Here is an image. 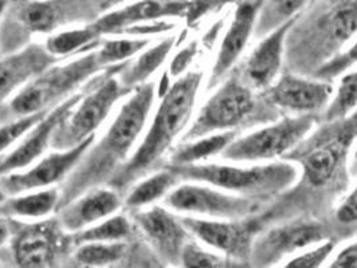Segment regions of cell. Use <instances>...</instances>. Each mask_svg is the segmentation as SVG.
Returning <instances> with one entry per match:
<instances>
[{
  "label": "cell",
  "instance_id": "6da1fadb",
  "mask_svg": "<svg viewBox=\"0 0 357 268\" xmlns=\"http://www.w3.org/2000/svg\"><path fill=\"white\" fill-rule=\"evenodd\" d=\"M317 126L282 159L298 166L300 178L261 212L266 226L280 219L319 217L348 189V160L357 140V109L342 120Z\"/></svg>",
  "mask_w": 357,
  "mask_h": 268
},
{
  "label": "cell",
  "instance_id": "7a4b0ae2",
  "mask_svg": "<svg viewBox=\"0 0 357 268\" xmlns=\"http://www.w3.org/2000/svg\"><path fill=\"white\" fill-rule=\"evenodd\" d=\"M155 95V82H146L126 97L105 134L90 145L88 152L62 182L56 210L89 191L105 187L117 175L143 134Z\"/></svg>",
  "mask_w": 357,
  "mask_h": 268
},
{
  "label": "cell",
  "instance_id": "3957f363",
  "mask_svg": "<svg viewBox=\"0 0 357 268\" xmlns=\"http://www.w3.org/2000/svg\"><path fill=\"white\" fill-rule=\"evenodd\" d=\"M357 36V0H313L285 40L286 72L313 77Z\"/></svg>",
  "mask_w": 357,
  "mask_h": 268
},
{
  "label": "cell",
  "instance_id": "277c9868",
  "mask_svg": "<svg viewBox=\"0 0 357 268\" xmlns=\"http://www.w3.org/2000/svg\"><path fill=\"white\" fill-rule=\"evenodd\" d=\"M203 77L200 70L187 72L171 85L161 97L142 143L107 187L124 195L136 182L158 172L165 155L190 125Z\"/></svg>",
  "mask_w": 357,
  "mask_h": 268
},
{
  "label": "cell",
  "instance_id": "5b68a950",
  "mask_svg": "<svg viewBox=\"0 0 357 268\" xmlns=\"http://www.w3.org/2000/svg\"><path fill=\"white\" fill-rule=\"evenodd\" d=\"M133 0H10L0 20V54L15 53L30 38L52 34L61 27L90 24Z\"/></svg>",
  "mask_w": 357,
  "mask_h": 268
},
{
  "label": "cell",
  "instance_id": "8992f818",
  "mask_svg": "<svg viewBox=\"0 0 357 268\" xmlns=\"http://www.w3.org/2000/svg\"><path fill=\"white\" fill-rule=\"evenodd\" d=\"M282 117V113L268 102L264 93L246 86L231 74L216 88L197 111L181 137V143L225 132H241L257 125H266Z\"/></svg>",
  "mask_w": 357,
  "mask_h": 268
},
{
  "label": "cell",
  "instance_id": "52a82bcc",
  "mask_svg": "<svg viewBox=\"0 0 357 268\" xmlns=\"http://www.w3.org/2000/svg\"><path fill=\"white\" fill-rule=\"evenodd\" d=\"M180 181L211 185L232 195L245 197L266 205L286 194L300 178V169L290 161L270 162L254 166L220 164L168 165Z\"/></svg>",
  "mask_w": 357,
  "mask_h": 268
},
{
  "label": "cell",
  "instance_id": "ba28073f",
  "mask_svg": "<svg viewBox=\"0 0 357 268\" xmlns=\"http://www.w3.org/2000/svg\"><path fill=\"white\" fill-rule=\"evenodd\" d=\"M105 69L97 49L77 55L66 63H55L0 107V125L53 109L82 90L90 79Z\"/></svg>",
  "mask_w": 357,
  "mask_h": 268
},
{
  "label": "cell",
  "instance_id": "9c48e42d",
  "mask_svg": "<svg viewBox=\"0 0 357 268\" xmlns=\"http://www.w3.org/2000/svg\"><path fill=\"white\" fill-rule=\"evenodd\" d=\"M126 63L107 68L85 85L81 101L54 130L50 143L54 150H68L96 137L94 133L117 104L132 93L119 79V72Z\"/></svg>",
  "mask_w": 357,
  "mask_h": 268
},
{
  "label": "cell",
  "instance_id": "30bf717a",
  "mask_svg": "<svg viewBox=\"0 0 357 268\" xmlns=\"http://www.w3.org/2000/svg\"><path fill=\"white\" fill-rule=\"evenodd\" d=\"M236 0H133L91 23L101 36H132L139 26L183 19L188 27Z\"/></svg>",
  "mask_w": 357,
  "mask_h": 268
},
{
  "label": "cell",
  "instance_id": "8fae6325",
  "mask_svg": "<svg viewBox=\"0 0 357 268\" xmlns=\"http://www.w3.org/2000/svg\"><path fill=\"white\" fill-rule=\"evenodd\" d=\"M319 124L316 116H285L236 137L222 153L234 162H262L284 159Z\"/></svg>",
  "mask_w": 357,
  "mask_h": 268
},
{
  "label": "cell",
  "instance_id": "7c38bea8",
  "mask_svg": "<svg viewBox=\"0 0 357 268\" xmlns=\"http://www.w3.org/2000/svg\"><path fill=\"white\" fill-rule=\"evenodd\" d=\"M332 240L325 223L314 217L285 220L259 233L251 249L249 263L252 268H271L285 256L310 246Z\"/></svg>",
  "mask_w": 357,
  "mask_h": 268
},
{
  "label": "cell",
  "instance_id": "4fadbf2b",
  "mask_svg": "<svg viewBox=\"0 0 357 268\" xmlns=\"http://www.w3.org/2000/svg\"><path fill=\"white\" fill-rule=\"evenodd\" d=\"M164 204L175 212L220 220L246 219L266 208L262 203L232 195L200 182H188L174 188L164 197Z\"/></svg>",
  "mask_w": 357,
  "mask_h": 268
},
{
  "label": "cell",
  "instance_id": "5bb4252c",
  "mask_svg": "<svg viewBox=\"0 0 357 268\" xmlns=\"http://www.w3.org/2000/svg\"><path fill=\"white\" fill-rule=\"evenodd\" d=\"M259 214L236 220L199 219L194 216H184L180 220L194 239L231 259L249 262L252 243L266 227Z\"/></svg>",
  "mask_w": 357,
  "mask_h": 268
},
{
  "label": "cell",
  "instance_id": "9a60e30c",
  "mask_svg": "<svg viewBox=\"0 0 357 268\" xmlns=\"http://www.w3.org/2000/svg\"><path fill=\"white\" fill-rule=\"evenodd\" d=\"M93 143L94 139H90L72 149L55 150L39 159L31 168L1 176L0 187L7 197L53 188L55 184L66 180Z\"/></svg>",
  "mask_w": 357,
  "mask_h": 268
},
{
  "label": "cell",
  "instance_id": "2e32d148",
  "mask_svg": "<svg viewBox=\"0 0 357 268\" xmlns=\"http://www.w3.org/2000/svg\"><path fill=\"white\" fill-rule=\"evenodd\" d=\"M333 90L332 82L285 72L262 93L281 113L320 117L333 97Z\"/></svg>",
  "mask_w": 357,
  "mask_h": 268
},
{
  "label": "cell",
  "instance_id": "e0dca14e",
  "mask_svg": "<svg viewBox=\"0 0 357 268\" xmlns=\"http://www.w3.org/2000/svg\"><path fill=\"white\" fill-rule=\"evenodd\" d=\"M262 0H239L230 26L223 36L214 66L208 78L207 89H216L236 68V63L254 36V29Z\"/></svg>",
  "mask_w": 357,
  "mask_h": 268
},
{
  "label": "cell",
  "instance_id": "ac0fdd59",
  "mask_svg": "<svg viewBox=\"0 0 357 268\" xmlns=\"http://www.w3.org/2000/svg\"><path fill=\"white\" fill-rule=\"evenodd\" d=\"M294 19L261 39L248 59L232 72L242 84L258 93L268 90L281 75L285 61V40Z\"/></svg>",
  "mask_w": 357,
  "mask_h": 268
},
{
  "label": "cell",
  "instance_id": "d6986e66",
  "mask_svg": "<svg viewBox=\"0 0 357 268\" xmlns=\"http://www.w3.org/2000/svg\"><path fill=\"white\" fill-rule=\"evenodd\" d=\"M135 220L161 260L178 267L184 247L194 239L180 217L162 207L153 205L145 211H137Z\"/></svg>",
  "mask_w": 357,
  "mask_h": 268
},
{
  "label": "cell",
  "instance_id": "ffe728a7",
  "mask_svg": "<svg viewBox=\"0 0 357 268\" xmlns=\"http://www.w3.org/2000/svg\"><path fill=\"white\" fill-rule=\"evenodd\" d=\"M61 231L56 219L19 226L13 242L18 268H52L59 252Z\"/></svg>",
  "mask_w": 357,
  "mask_h": 268
},
{
  "label": "cell",
  "instance_id": "44dd1931",
  "mask_svg": "<svg viewBox=\"0 0 357 268\" xmlns=\"http://www.w3.org/2000/svg\"><path fill=\"white\" fill-rule=\"evenodd\" d=\"M45 45L30 43L15 53L0 58V107L40 72L58 63Z\"/></svg>",
  "mask_w": 357,
  "mask_h": 268
},
{
  "label": "cell",
  "instance_id": "7402d4cb",
  "mask_svg": "<svg viewBox=\"0 0 357 268\" xmlns=\"http://www.w3.org/2000/svg\"><path fill=\"white\" fill-rule=\"evenodd\" d=\"M121 207V195L110 187H101L56 210V220L63 231L77 233L113 216Z\"/></svg>",
  "mask_w": 357,
  "mask_h": 268
},
{
  "label": "cell",
  "instance_id": "603a6c76",
  "mask_svg": "<svg viewBox=\"0 0 357 268\" xmlns=\"http://www.w3.org/2000/svg\"><path fill=\"white\" fill-rule=\"evenodd\" d=\"M176 42V36H167L151 49H145L136 59L129 61L126 68L119 72L121 85L133 91L136 88L149 82V78L165 62Z\"/></svg>",
  "mask_w": 357,
  "mask_h": 268
},
{
  "label": "cell",
  "instance_id": "cb8c5ba5",
  "mask_svg": "<svg viewBox=\"0 0 357 268\" xmlns=\"http://www.w3.org/2000/svg\"><path fill=\"white\" fill-rule=\"evenodd\" d=\"M59 203V188H47L8 197L0 204V214L8 219L39 220L56 211Z\"/></svg>",
  "mask_w": 357,
  "mask_h": 268
},
{
  "label": "cell",
  "instance_id": "d4e9b609",
  "mask_svg": "<svg viewBox=\"0 0 357 268\" xmlns=\"http://www.w3.org/2000/svg\"><path fill=\"white\" fill-rule=\"evenodd\" d=\"M102 40V36L96 31L90 23L50 36L43 45L49 53L61 59L96 50Z\"/></svg>",
  "mask_w": 357,
  "mask_h": 268
},
{
  "label": "cell",
  "instance_id": "484cf974",
  "mask_svg": "<svg viewBox=\"0 0 357 268\" xmlns=\"http://www.w3.org/2000/svg\"><path fill=\"white\" fill-rule=\"evenodd\" d=\"M178 176L168 168H164L136 182L126 195V205L130 210L140 211L167 196L178 187Z\"/></svg>",
  "mask_w": 357,
  "mask_h": 268
},
{
  "label": "cell",
  "instance_id": "4316f807",
  "mask_svg": "<svg viewBox=\"0 0 357 268\" xmlns=\"http://www.w3.org/2000/svg\"><path fill=\"white\" fill-rule=\"evenodd\" d=\"M238 132L215 133L194 141L183 143L176 150H174L169 159V165L200 164L213 156L222 155L223 150L238 137Z\"/></svg>",
  "mask_w": 357,
  "mask_h": 268
},
{
  "label": "cell",
  "instance_id": "83f0119b",
  "mask_svg": "<svg viewBox=\"0 0 357 268\" xmlns=\"http://www.w3.org/2000/svg\"><path fill=\"white\" fill-rule=\"evenodd\" d=\"M312 1L313 0H262L254 29V38L262 39L297 18Z\"/></svg>",
  "mask_w": 357,
  "mask_h": 268
},
{
  "label": "cell",
  "instance_id": "f1b7e54d",
  "mask_svg": "<svg viewBox=\"0 0 357 268\" xmlns=\"http://www.w3.org/2000/svg\"><path fill=\"white\" fill-rule=\"evenodd\" d=\"M132 232L129 220L123 214H113L105 220L74 233L73 240L77 246L85 243H113L124 242Z\"/></svg>",
  "mask_w": 357,
  "mask_h": 268
},
{
  "label": "cell",
  "instance_id": "f546056e",
  "mask_svg": "<svg viewBox=\"0 0 357 268\" xmlns=\"http://www.w3.org/2000/svg\"><path fill=\"white\" fill-rule=\"evenodd\" d=\"M357 109V70L345 74L326 109L319 117V123L339 121L351 116Z\"/></svg>",
  "mask_w": 357,
  "mask_h": 268
},
{
  "label": "cell",
  "instance_id": "4dcf8cb0",
  "mask_svg": "<svg viewBox=\"0 0 357 268\" xmlns=\"http://www.w3.org/2000/svg\"><path fill=\"white\" fill-rule=\"evenodd\" d=\"M151 45L149 38H112L101 42L97 54L105 68L126 63L130 58L143 53Z\"/></svg>",
  "mask_w": 357,
  "mask_h": 268
},
{
  "label": "cell",
  "instance_id": "1f68e13d",
  "mask_svg": "<svg viewBox=\"0 0 357 268\" xmlns=\"http://www.w3.org/2000/svg\"><path fill=\"white\" fill-rule=\"evenodd\" d=\"M126 252V243L123 242L85 243L78 246L75 259L85 267L105 268L120 262Z\"/></svg>",
  "mask_w": 357,
  "mask_h": 268
},
{
  "label": "cell",
  "instance_id": "d6a6232c",
  "mask_svg": "<svg viewBox=\"0 0 357 268\" xmlns=\"http://www.w3.org/2000/svg\"><path fill=\"white\" fill-rule=\"evenodd\" d=\"M180 268H252L249 262L235 260L226 255H216L202 249L192 239L183 250Z\"/></svg>",
  "mask_w": 357,
  "mask_h": 268
},
{
  "label": "cell",
  "instance_id": "836d02e7",
  "mask_svg": "<svg viewBox=\"0 0 357 268\" xmlns=\"http://www.w3.org/2000/svg\"><path fill=\"white\" fill-rule=\"evenodd\" d=\"M325 226L332 240L333 236L345 239L357 231V187L340 200L337 207L329 216V221H325Z\"/></svg>",
  "mask_w": 357,
  "mask_h": 268
},
{
  "label": "cell",
  "instance_id": "e575fe53",
  "mask_svg": "<svg viewBox=\"0 0 357 268\" xmlns=\"http://www.w3.org/2000/svg\"><path fill=\"white\" fill-rule=\"evenodd\" d=\"M355 65H357V40L348 50L340 53L331 62L324 65L312 78H317V79L333 84L335 78H337L342 72L349 70Z\"/></svg>",
  "mask_w": 357,
  "mask_h": 268
},
{
  "label": "cell",
  "instance_id": "d590c367",
  "mask_svg": "<svg viewBox=\"0 0 357 268\" xmlns=\"http://www.w3.org/2000/svg\"><path fill=\"white\" fill-rule=\"evenodd\" d=\"M335 250L333 240H325L313 250L306 251L296 258H293L286 266L282 268H320L328 260Z\"/></svg>",
  "mask_w": 357,
  "mask_h": 268
},
{
  "label": "cell",
  "instance_id": "8d00e7d4",
  "mask_svg": "<svg viewBox=\"0 0 357 268\" xmlns=\"http://www.w3.org/2000/svg\"><path fill=\"white\" fill-rule=\"evenodd\" d=\"M197 53H199V45L195 40L188 43L185 47H183L174 56V59L171 62V68H169V72H168L169 77L178 79L181 75H184L188 70V68L191 66V63L194 62Z\"/></svg>",
  "mask_w": 357,
  "mask_h": 268
},
{
  "label": "cell",
  "instance_id": "74e56055",
  "mask_svg": "<svg viewBox=\"0 0 357 268\" xmlns=\"http://www.w3.org/2000/svg\"><path fill=\"white\" fill-rule=\"evenodd\" d=\"M326 268H357V242L339 252L336 259Z\"/></svg>",
  "mask_w": 357,
  "mask_h": 268
},
{
  "label": "cell",
  "instance_id": "f35d334b",
  "mask_svg": "<svg viewBox=\"0 0 357 268\" xmlns=\"http://www.w3.org/2000/svg\"><path fill=\"white\" fill-rule=\"evenodd\" d=\"M8 220L10 219L0 214V247L8 240L11 233V224Z\"/></svg>",
  "mask_w": 357,
  "mask_h": 268
},
{
  "label": "cell",
  "instance_id": "ab89813d",
  "mask_svg": "<svg viewBox=\"0 0 357 268\" xmlns=\"http://www.w3.org/2000/svg\"><path fill=\"white\" fill-rule=\"evenodd\" d=\"M348 173L351 179H357V140L348 160Z\"/></svg>",
  "mask_w": 357,
  "mask_h": 268
},
{
  "label": "cell",
  "instance_id": "60d3db41",
  "mask_svg": "<svg viewBox=\"0 0 357 268\" xmlns=\"http://www.w3.org/2000/svg\"><path fill=\"white\" fill-rule=\"evenodd\" d=\"M7 0H0V20L3 18V14L6 11V7H7Z\"/></svg>",
  "mask_w": 357,
  "mask_h": 268
},
{
  "label": "cell",
  "instance_id": "b9f144b4",
  "mask_svg": "<svg viewBox=\"0 0 357 268\" xmlns=\"http://www.w3.org/2000/svg\"><path fill=\"white\" fill-rule=\"evenodd\" d=\"M7 198H8V197H7V195L4 194V191H3V189H1V187H0V204H3Z\"/></svg>",
  "mask_w": 357,
  "mask_h": 268
},
{
  "label": "cell",
  "instance_id": "7bdbcfd3",
  "mask_svg": "<svg viewBox=\"0 0 357 268\" xmlns=\"http://www.w3.org/2000/svg\"><path fill=\"white\" fill-rule=\"evenodd\" d=\"M153 268H164V267H161V266H159V265H158V266H155V267Z\"/></svg>",
  "mask_w": 357,
  "mask_h": 268
},
{
  "label": "cell",
  "instance_id": "ee69618b",
  "mask_svg": "<svg viewBox=\"0 0 357 268\" xmlns=\"http://www.w3.org/2000/svg\"><path fill=\"white\" fill-rule=\"evenodd\" d=\"M7 1H10V0H7Z\"/></svg>",
  "mask_w": 357,
  "mask_h": 268
},
{
  "label": "cell",
  "instance_id": "f6af8a7d",
  "mask_svg": "<svg viewBox=\"0 0 357 268\" xmlns=\"http://www.w3.org/2000/svg\"><path fill=\"white\" fill-rule=\"evenodd\" d=\"M0 268H1V267H0Z\"/></svg>",
  "mask_w": 357,
  "mask_h": 268
}]
</instances>
